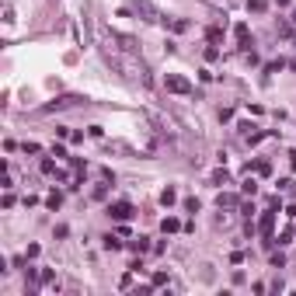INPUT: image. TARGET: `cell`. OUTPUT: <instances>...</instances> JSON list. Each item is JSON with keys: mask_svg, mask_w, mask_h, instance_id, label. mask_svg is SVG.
<instances>
[{"mask_svg": "<svg viewBox=\"0 0 296 296\" xmlns=\"http://www.w3.org/2000/svg\"><path fill=\"white\" fill-rule=\"evenodd\" d=\"M164 87H167L171 94H192V84L185 81V77H178V73H167V77H164Z\"/></svg>", "mask_w": 296, "mask_h": 296, "instance_id": "1", "label": "cell"}, {"mask_svg": "<svg viewBox=\"0 0 296 296\" xmlns=\"http://www.w3.org/2000/svg\"><path fill=\"white\" fill-rule=\"evenodd\" d=\"M84 98H77V94H63V98H56V101H49L46 108H42V115H49V112H59V108H73V105H81Z\"/></svg>", "mask_w": 296, "mask_h": 296, "instance_id": "2", "label": "cell"}, {"mask_svg": "<svg viewBox=\"0 0 296 296\" xmlns=\"http://www.w3.org/2000/svg\"><path fill=\"white\" fill-rule=\"evenodd\" d=\"M133 7L146 18V21H161V14H157V7H150V4H146V0H133Z\"/></svg>", "mask_w": 296, "mask_h": 296, "instance_id": "3", "label": "cell"}, {"mask_svg": "<svg viewBox=\"0 0 296 296\" xmlns=\"http://www.w3.org/2000/svg\"><path fill=\"white\" fill-rule=\"evenodd\" d=\"M108 216H115V219H129V216H133V206H129V202H115V206H108Z\"/></svg>", "mask_w": 296, "mask_h": 296, "instance_id": "4", "label": "cell"}, {"mask_svg": "<svg viewBox=\"0 0 296 296\" xmlns=\"http://www.w3.org/2000/svg\"><path fill=\"white\" fill-rule=\"evenodd\" d=\"M272 227H275V213H265V216H262V223H258V230L269 237V234H272Z\"/></svg>", "mask_w": 296, "mask_h": 296, "instance_id": "5", "label": "cell"}, {"mask_svg": "<svg viewBox=\"0 0 296 296\" xmlns=\"http://www.w3.org/2000/svg\"><path fill=\"white\" fill-rule=\"evenodd\" d=\"M247 11H254V14H265V11H269V0H247Z\"/></svg>", "mask_w": 296, "mask_h": 296, "instance_id": "6", "label": "cell"}, {"mask_svg": "<svg viewBox=\"0 0 296 296\" xmlns=\"http://www.w3.org/2000/svg\"><path fill=\"white\" fill-rule=\"evenodd\" d=\"M237 206V195H219V209H234Z\"/></svg>", "mask_w": 296, "mask_h": 296, "instance_id": "7", "label": "cell"}, {"mask_svg": "<svg viewBox=\"0 0 296 296\" xmlns=\"http://www.w3.org/2000/svg\"><path fill=\"white\" fill-rule=\"evenodd\" d=\"M161 227H164V234H174V230H178L181 223H178V219H174V216H167V219H164V223H161Z\"/></svg>", "mask_w": 296, "mask_h": 296, "instance_id": "8", "label": "cell"}, {"mask_svg": "<svg viewBox=\"0 0 296 296\" xmlns=\"http://www.w3.org/2000/svg\"><path fill=\"white\" fill-rule=\"evenodd\" d=\"M254 171H258V174H269V171H272V164H269V161H258V167H254Z\"/></svg>", "mask_w": 296, "mask_h": 296, "instance_id": "9", "label": "cell"}, {"mask_svg": "<svg viewBox=\"0 0 296 296\" xmlns=\"http://www.w3.org/2000/svg\"><path fill=\"white\" fill-rule=\"evenodd\" d=\"M161 202H164V206H171V202H174V192H171V188H164V195H161Z\"/></svg>", "mask_w": 296, "mask_h": 296, "instance_id": "10", "label": "cell"}, {"mask_svg": "<svg viewBox=\"0 0 296 296\" xmlns=\"http://www.w3.org/2000/svg\"><path fill=\"white\" fill-rule=\"evenodd\" d=\"M275 4H279V7H286V4H289V0H275Z\"/></svg>", "mask_w": 296, "mask_h": 296, "instance_id": "11", "label": "cell"}, {"mask_svg": "<svg viewBox=\"0 0 296 296\" xmlns=\"http://www.w3.org/2000/svg\"><path fill=\"white\" fill-rule=\"evenodd\" d=\"M293 25H296V11H293Z\"/></svg>", "mask_w": 296, "mask_h": 296, "instance_id": "12", "label": "cell"}]
</instances>
